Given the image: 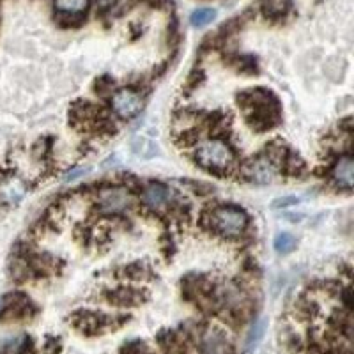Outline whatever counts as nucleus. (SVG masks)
Listing matches in <instances>:
<instances>
[{"mask_svg": "<svg viewBox=\"0 0 354 354\" xmlns=\"http://www.w3.org/2000/svg\"><path fill=\"white\" fill-rule=\"evenodd\" d=\"M97 207L101 213L117 214L122 213L126 207H129V195L122 188H106L101 189L97 195Z\"/></svg>", "mask_w": 354, "mask_h": 354, "instance_id": "obj_5", "label": "nucleus"}, {"mask_svg": "<svg viewBox=\"0 0 354 354\" xmlns=\"http://www.w3.org/2000/svg\"><path fill=\"white\" fill-rule=\"evenodd\" d=\"M296 202H298V198L296 197H286V198H278V201H274V204H273V207H286V205H292V204H296Z\"/></svg>", "mask_w": 354, "mask_h": 354, "instance_id": "obj_19", "label": "nucleus"}, {"mask_svg": "<svg viewBox=\"0 0 354 354\" xmlns=\"http://www.w3.org/2000/svg\"><path fill=\"white\" fill-rule=\"evenodd\" d=\"M112 109L121 119H133L144 109V100L133 88H119L112 96Z\"/></svg>", "mask_w": 354, "mask_h": 354, "instance_id": "obj_4", "label": "nucleus"}, {"mask_svg": "<svg viewBox=\"0 0 354 354\" xmlns=\"http://www.w3.org/2000/svg\"><path fill=\"white\" fill-rule=\"evenodd\" d=\"M214 18H216V11H214V9L201 8L197 9V11H194L189 21H192L194 27H205V25H209Z\"/></svg>", "mask_w": 354, "mask_h": 354, "instance_id": "obj_15", "label": "nucleus"}, {"mask_svg": "<svg viewBox=\"0 0 354 354\" xmlns=\"http://www.w3.org/2000/svg\"><path fill=\"white\" fill-rule=\"evenodd\" d=\"M195 160L201 167L216 174H227L234 167V158L230 145L220 138H207L201 142L195 149Z\"/></svg>", "mask_w": 354, "mask_h": 354, "instance_id": "obj_2", "label": "nucleus"}, {"mask_svg": "<svg viewBox=\"0 0 354 354\" xmlns=\"http://www.w3.org/2000/svg\"><path fill=\"white\" fill-rule=\"evenodd\" d=\"M211 223H213V229L221 236L236 238L248 227V214L236 205H221L213 211Z\"/></svg>", "mask_w": 354, "mask_h": 354, "instance_id": "obj_3", "label": "nucleus"}, {"mask_svg": "<svg viewBox=\"0 0 354 354\" xmlns=\"http://www.w3.org/2000/svg\"><path fill=\"white\" fill-rule=\"evenodd\" d=\"M266 319L261 317L257 319V321L254 322V326H252V330H250L248 333V338H246V344H245V353L250 354L252 351L255 349V347L259 346V342L262 340V337H264L266 333Z\"/></svg>", "mask_w": 354, "mask_h": 354, "instance_id": "obj_13", "label": "nucleus"}, {"mask_svg": "<svg viewBox=\"0 0 354 354\" xmlns=\"http://www.w3.org/2000/svg\"><path fill=\"white\" fill-rule=\"evenodd\" d=\"M333 179L340 188L351 189L353 188V177H354V169H353V156L346 154V156H340L337 160L333 167Z\"/></svg>", "mask_w": 354, "mask_h": 354, "instance_id": "obj_8", "label": "nucleus"}, {"mask_svg": "<svg viewBox=\"0 0 354 354\" xmlns=\"http://www.w3.org/2000/svg\"><path fill=\"white\" fill-rule=\"evenodd\" d=\"M294 248H296V238L290 232L278 234L277 238H274V250L280 255L290 254Z\"/></svg>", "mask_w": 354, "mask_h": 354, "instance_id": "obj_14", "label": "nucleus"}, {"mask_svg": "<svg viewBox=\"0 0 354 354\" xmlns=\"http://www.w3.org/2000/svg\"><path fill=\"white\" fill-rule=\"evenodd\" d=\"M122 354H153V351L145 346V344L133 342V344H129V346L124 347Z\"/></svg>", "mask_w": 354, "mask_h": 354, "instance_id": "obj_17", "label": "nucleus"}, {"mask_svg": "<svg viewBox=\"0 0 354 354\" xmlns=\"http://www.w3.org/2000/svg\"><path fill=\"white\" fill-rule=\"evenodd\" d=\"M239 109L245 121L254 131L264 133L280 122L282 109L273 93L266 88H250L239 94Z\"/></svg>", "mask_w": 354, "mask_h": 354, "instance_id": "obj_1", "label": "nucleus"}, {"mask_svg": "<svg viewBox=\"0 0 354 354\" xmlns=\"http://www.w3.org/2000/svg\"><path fill=\"white\" fill-rule=\"evenodd\" d=\"M133 153L137 154L138 158H144V160H153L160 149H158V144L154 140L147 137H135L131 142Z\"/></svg>", "mask_w": 354, "mask_h": 354, "instance_id": "obj_11", "label": "nucleus"}, {"mask_svg": "<svg viewBox=\"0 0 354 354\" xmlns=\"http://www.w3.org/2000/svg\"><path fill=\"white\" fill-rule=\"evenodd\" d=\"M88 0H55V9L62 15L69 17H78L84 11H87Z\"/></svg>", "mask_w": 354, "mask_h": 354, "instance_id": "obj_12", "label": "nucleus"}, {"mask_svg": "<svg viewBox=\"0 0 354 354\" xmlns=\"http://www.w3.org/2000/svg\"><path fill=\"white\" fill-rule=\"evenodd\" d=\"M248 176L252 177V181L259 183V185L273 183L274 176H277L273 160H270V158H261V160L252 161L248 167Z\"/></svg>", "mask_w": 354, "mask_h": 354, "instance_id": "obj_7", "label": "nucleus"}, {"mask_svg": "<svg viewBox=\"0 0 354 354\" xmlns=\"http://www.w3.org/2000/svg\"><path fill=\"white\" fill-rule=\"evenodd\" d=\"M115 299L117 305H131L133 301L138 303V299H140V294L137 292V290L133 289H128V287H124V289H119L113 292V298Z\"/></svg>", "mask_w": 354, "mask_h": 354, "instance_id": "obj_16", "label": "nucleus"}, {"mask_svg": "<svg viewBox=\"0 0 354 354\" xmlns=\"http://www.w3.org/2000/svg\"><path fill=\"white\" fill-rule=\"evenodd\" d=\"M124 0H97V4H100L101 9H105V11H113L119 6H122Z\"/></svg>", "mask_w": 354, "mask_h": 354, "instance_id": "obj_18", "label": "nucleus"}, {"mask_svg": "<svg viewBox=\"0 0 354 354\" xmlns=\"http://www.w3.org/2000/svg\"><path fill=\"white\" fill-rule=\"evenodd\" d=\"M28 337L21 331L0 335V354H21L28 347Z\"/></svg>", "mask_w": 354, "mask_h": 354, "instance_id": "obj_9", "label": "nucleus"}, {"mask_svg": "<svg viewBox=\"0 0 354 354\" xmlns=\"http://www.w3.org/2000/svg\"><path fill=\"white\" fill-rule=\"evenodd\" d=\"M202 354H232V344L220 328H207L201 340Z\"/></svg>", "mask_w": 354, "mask_h": 354, "instance_id": "obj_6", "label": "nucleus"}, {"mask_svg": "<svg viewBox=\"0 0 354 354\" xmlns=\"http://www.w3.org/2000/svg\"><path fill=\"white\" fill-rule=\"evenodd\" d=\"M169 189H167V186L163 185H149L147 188L144 189V195H142V198H144V204L147 205V207H151V209H161L163 205L169 202Z\"/></svg>", "mask_w": 354, "mask_h": 354, "instance_id": "obj_10", "label": "nucleus"}]
</instances>
